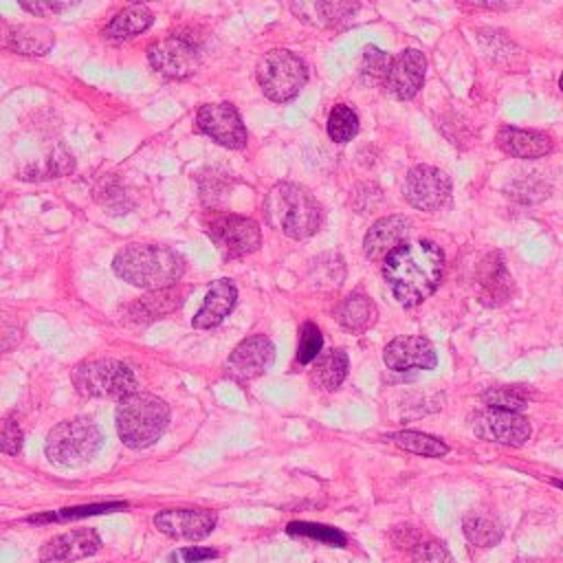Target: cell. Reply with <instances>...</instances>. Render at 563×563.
Segmentation results:
<instances>
[{
  "label": "cell",
  "mask_w": 563,
  "mask_h": 563,
  "mask_svg": "<svg viewBox=\"0 0 563 563\" xmlns=\"http://www.w3.org/2000/svg\"><path fill=\"white\" fill-rule=\"evenodd\" d=\"M290 534H299V537H310L317 541H323L328 545H345V534L328 528V526H319V523H306V521H295L288 526Z\"/></svg>",
  "instance_id": "obj_32"
},
{
  "label": "cell",
  "mask_w": 563,
  "mask_h": 563,
  "mask_svg": "<svg viewBox=\"0 0 563 563\" xmlns=\"http://www.w3.org/2000/svg\"><path fill=\"white\" fill-rule=\"evenodd\" d=\"M559 86H561V90H563V75H561V79H559Z\"/></svg>",
  "instance_id": "obj_40"
},
{
  "label": "cell",
  "mask_w": 563,
  "mask_h": 563,
  "mask_svg": "<svg viewBox=\"0 0 563 563\" xmlns=\"http://www.w3.org/2000/svg\"><path fill=\"white\" fill-rule=\"evenodd\" d=\"M152 22H154V15L145 4H128L121 11H117L112 20L106 24L103 37L117 40V42L130 40L143 33L145 29H150Z\"/></svg>",
  "instance_id": "obj_24"
},
{
  "label": "cell",
  "mask_w": 563,
  "mask_h": 563,
  "mask_svg": "<svg viewBox=\"0 0 563 563\" xmlns=\"http://www.w3.org/2000/svg\"><path fill=\"white\" fill-rule=\"evenodd\" d=\"M389 57L385 51L376 46H365L363 51V62H361V75L367 81H385L387 68H389Z\"/></svg>",
  "instance_id": "obj_33"
},
{
  "label": "cell",
  "mask_w": 563,
  "mask_h": 563,
  "mask_svg": "<svg viewBox=\"0 0 563 563\" xmlns=\"http://www.w3.org/2000/svg\"><path fill=\"white\" fill-rule=\"evenodd\" d=\"M411 231V220L405 216H387L376 220L365 240H363V251L369 260H383L396 251L400 244L407 242V235Z\"/></svg>",
  "instance_id": "obj_18"
},
{
  "label": "cell",
  "mask_w": 563,
  "mask_h": 563,
  "mask_svg": "<svg viewBox=\"0 0 563 563\" xmlns=\"http://www.w3.org/2000/svg\"><path fill=\"white\" fill-rule=\"evenodd\" d=\"M411 563H453V556L444 543L427 539V541H418L413 545Z\"/></svg>",
  "instance_id": "obj_34"
},
{
  "label": "cell",
  "mask_w": 563,
  "mask_h": 563,
  "mask_svg": "<svg viewBox=\"0 0 563 563\" xmlns=\"http://www.w3.org/2000/svg\"><path fill=\"white\" fill-rule=\"evenodd\" d=\"M257 81L273 101H290L308 81V68L299 55L286 48H273L257 62Z\"/></svg>",
  "instance_id": "obj_7"
},
{
  "label": "cell",
  "mask_w": 563,
  "mask_h": 563,
  "mask_svg": "<svg viewBox=\"0 0 563 563\" xmlns=\"http://www.w3.org/2000/svg\"><path fill=\"white\" fill-rule=\"evenodd\" d=\"M358 132V114L345 106L339 103L328 114V136L334 143H347Z\"/></svg>",
  "instance_id": "obj_30"
},
{
  "label": "cell",
  "mask_w": 563,
  "mask_h": 563,
  "mask_svg": "<svg viewBox=\"0 0 563 563\" xmlns=\"http://www.w3.org/2000/svg\"><path fill=\"white\" fill-rule=\"evenodd\" d=\"M169 422V407L154 394L134 391L117 405V433L130 449L154 444Z\"/></svg>",
  "instance_id": "obj_4"
},
{
  "label": "cell",
  "mask_w": 563,
  "mask_h": 563,
  "mask_svg": "<svg viewBox=\"0 0 563 563\" xmlns=\"http://www.w3.org/2000/svg\"><path fill=\"white\" fill-rule=\"evenodd\" d=\"M473 431L477 438L488 442L521 446L530 438V422L521 413L486 407L475 413Z\"/></svg>",
  "instance_id": "obj_12"
},
{
  "label": "cell",
  "mask_w": 563,
  "mask_h": 563,
  "mask_svg": "<svg viewBox=\"0 0 563 563\" xmlns=\"http://www.w3.org/2000/svg\"><path fill=\"white\" fill-rule=\"evenodd\" d=\"M484 405L490 409H504V411H523L528 405V394L523 387L517 385H504V387H490L482 396Z\"/></svg>",
  "instance_id": "obj_29"
},
{
  "label": "cell",
  "mask_w": 563,
  "mask_h": 563,
  "mask_svg": "<svg viewBox=\"0 0 563 563\" xmlns=\"http://www.w3.org/2000/svg\"><path fill=\"white\" fill-rule=\"evenodd\" d=\"M402 194L411 207L435 211L451 198V178L438 167L416 165L405 176Z\"/></svg>",
  "instance_id": "obj_11"
},
{
  "label": "cell",
  "mask_w": 563,
  "mask_h": 563,
  "mask_svg": "<svg viewBox=\"0 0 563 563\" xmlns=\"http://www.w3.org/2000/svg\"><path fill=\"white\" fill-rule=\"evenodd\" d=\"M99 545L101 539L92 528H79L48 539L40 550V559L44 563H70L95 554Z\"/></svg>",
  "instance_id": "obj_17"
},
{
  "label": "cell",
  "mask_w": 563,
  "mask_h": 563,
  "mask_svg": "<svg viewBox=\"0 0 563 563\" xmlns=\"http://www.w3.org/2000/svg\"><path fill=\"white\" fill-rule=\"evenodd\" d=\"M389 442H394L396 446L411 451L416 455H424V457H442L449 453V446L429 433H420V431H398L389 435Z\"/></svg>",
  "instance_id": "obj_28"
},
{
  "label": "cell",
  "mask_w": 563,
  "mask_h": 563,
  "mask_svg": "<svg viewBox=\"0 0 563 563\" xmlns=\"http://www.w3.org/2000/svg\"><path fill=\"white\" fill-rule=\"evenodd\" d=\"M112 268L123 282L145 290H167L185 273L180 253L158 244H128L114 260Z\"/></svg>",
  "instance_id": "obj_2"
},
{
  "label": "cell",
  "mask_w": 563,
  "mask_h": 563,
  "mask_svg": "<svg viewBox=\"0 0 563 563\" xmlns=\"http://www.w3.org/2000/svg\"><path fill=\"white\" fill-rule=\"evenodd\" d=\"M235 299H238L235 284L231 279H216L211 284L200 310L194 314L191 325L200 328V330L220 325L229 317V312L233 310Z\"/></svg>",
  "instance_id": "obj_20"
},
{
  "label": "cell",
  "mask_w": 563,
  "mask_h": 563,
  "mask_svg": "<svg viewBox=\"0 0 563 563\" xmlns=\"http://www.w3.org/2000/svg\"><path fill=\"white\" fill-rule=\"evenodd\" d=\"M323 345V336L321 330L312 323V321H303L299 328V343H297V361L301 365L314 363L319 358Z\"/></svg>",
  "instance_id": "obj_31"
},
{
  "label": "cell",
  "mask_w": 563,
  "mask_h": 563,
  "mask_svg": "<svg viewBox=\"0 0 563 563\" xmlns=\"http://www.w3.org/2000/svg\"><path fill=\"white\" fill-rule=\"evenodd\" d=\"M154 526L172 539L200 541L213 532L216 515L211 510H191V508L163 510L154 517Z\"/></svg>",
  "instance_id": "obj_16"
},
{
  "label": "cell",
  "mask_w": 563,
  "mask_h": 563,
  "mask_svg": "<svg viewBox=\"0 0 563 563\" xmlns=\"http://www.w3.org/2000/svg\"><path fill=\"white\" fill-rule=\"evenodd\" d=\"M22 429H20V422L15 420V416H7L4 422H2V440H0V446L7 455H18L20 449H22Z\"/></svg>",
  "instance_id": "obj_35"
},
{
  "label": "cell",
  "mask_w": 563,
  "mask_h": 563,
  "mask_svg": "<svg viewBox=\"0 0 563 563\" xmlns=\"http://www.w3.org/2000/svg\"><path fill=\"white\" fill-rule=\"evenodd\" d=\"M475 286L479 301L486 306L504 303L512 292V277L499 253L486 255L475 273Z\"/></svg>",
  "instance_id": "obj_19"
},
{
  "label": "cell",
  "mask_w": 563,
  "mask_h": 563,
  "mask_svg": "<svg viewBox=\"0 0 563 563\" xmlns=\"http://www.w3.org/2000/svg\"><path fill=\"white\" fill-rule=\"evenodd\" d=\"M462 528L466 539L477 548H493L501 541V523L488 510H471L462 519Z\"/></svg>",
  "instance_id": "obj_27"
},
{
  "label": "cell",
  "mask_w": 563,
  "mask_h": 563,
  "mask_svg": "<svg viewBox=\"0 0 563 563\" xmlns=\"http://www.w3.org/2000/svg\"><path fill=\"white\" fill-rule=\"evenodd\" d=\"M378 310L376 303L361 295V292H352L345 299H341V303L336 306V321L341 328H345L347 332H365L367 328H372L376 323Z\"/></svg>",
  "instance_id": "obj_22"
},
{
  "label": "cell",
  "mask_w": 563,
  "mask_h": 563,
  "mask_svg": "<svg viewBox=\"0 0 563 563\" xmlns=\"http://www.w3.org/2000/svg\"><path fill=\"white\" fill-rule=\"evenodd\" d=\"M147 59L156 73L169 79H187L200 66V53L183 35H167L147 48Z\"/></svg>",
  "instance_id": "obj_10"
},
{
  "label": "cell",
  "mask_w": 563,
  "mask_h": 563,
  "mask_svg": "<svg viewBox=\"0 0 563 563\" xmlns=\"http://www.w3.org/2000/svg\"><path fill=\"white\" fill-rule=\"evenodd\" d=\"M73 385L88 398L123 400L136 391V376L128 363L114 358H95L75 365L70 372Z\"/></svg>",
  "instance_id": "obj_6"
},
{
  "label": "cell",
  "mask_w": 563,
  "mask_h": 563,
  "mask_svg": "<svg viewBox=\"0 0 563 563\" xmlns=\"http://www.w3.org/2000/svg\"><path fill=\"white\" fill-rule=\"evenodd\" d=\"M264 213L273 229L292 240L310 238L319 231L323 211L317 198L292 183H277L264 198Z\"/></svg>",
  "instance_id": "obj_3"
},
{
  "label": "cell",
  "mask_w": 563,
  "mask_h": 563,
  "mask_svg": "<svg viewBox=\"0 0 563 563\" xmlns=\"http://www.w3.org/2000/svg\"><path fill=\"white\" fill-rule=\"evenodd\" d=\"M347 365H350V361H347L345 350H341V347L328 350V352L319 354V358L312 363L310 380H312V385H317L323 391H334L345 380Z\"/></svg>",
  "instance_id": "obj_25"
},
{
  "label": "cell",
  "mask_w": 563,
  "mask_h": 563,
  "mask_svg": "<svg viewBox=\"0 0 563 563\" xmlns=\"http://www.w3.org/2000/svg\"><path fill=\"white\" fill-rule=\"evenodd\" d=\"M497 145L515 158H541L552 152V141L545 132L512 125H504L497 132Z\"/></svg>",
  "instance_id": "obj_21"
},
{
  "label": "cell",
  "mask_w": 563,
  "mask_h": 563,
  "mask_svg": "<svg viewBox=\"0 0 563 563\" xmlns=\"http://www.w3.org/2000/svg\"><path fill=\"white\" fill-rule=\"evenodd\" d=\"M383 361L394 372L433 369L438 365L435 347L424 336H396L383 350Z\"/></svg>",
  "instance_id": "obj_15"
},
{
  "label": "cell",
  "mask_w": 563,
  "mask_h": 563,
  "mask_svg": "<svg viewBox=\"0 0 563 563\" xmlns=\"http://www.w3.org/2000/svg\"><path fill=\"white\" fill-rule=\"evenodd\" d=\"M207 235L227 257H244L262 244L260 224L246 216L220 213L207 224Z\"/></svg>",
  "instance_id": "obj_8"
},
{
  "label": "cell",
  "mask_w": 563,
  "mask_h": 563,
  "mask_svg": "<svg viewBox=\"0 0 563 563\" xmlns=\"http://www.w3.org/2000/svg\"><path fill=\"white\" fill-rule=\"evenodd\" d=\"M180 556L187 561V563H194V561H200V559H209V556H216L213 550H183Z\"/></svg>",
  "instance_id": "obj_38"
},
{
  "label": "cell",
  "mask_w": 563,
  "mask_h": 563,
  "mask_svg": "<svg viewBox=\"0 0 563 563\" xmlns=\"http://www.w3.org/2000/svg\"><path fill=\"white\" fill-rule=\"evenodd\" d=\"M75 7V2H35V4H29V2H22V9H26L29 13H35V15H46V13H62L66 9Z\"/></svg>",
  "instance_id": "obj_37"
},
{
  "label": "cell",
  "mask_w": 563,
  "mask_h": 563,
  "mask_svg": "<svg viewBox=\"0 0 563 563\" xmlns=\"http://www.w3.org/2000/svg\"><path fill=\"white\" fill-rule=\"evenodd\" d=\"M358 4L350 2H292L290 11L299 15L301 20L317 24V26H334L341 20H347L354 15Z\"/></svg>",
  "instance_id": "obj_26"
},
{
  "label": "cell",
  "mask_w": 563,
  "mask_h": 563,
  "mask_svg": "<svg viewBox=\"0 0 563 563\" xmlns=\"http://www.w3.org/2000/svg\"><path fill=\"white\" fill-rule=\"evenodd\" d=\"M424 70V55L418 48H402L396 57H391L383 86L396 99H411L422 88Z\"/></svg>",
  "instance_id": "obj_14"
},
{
  "label": "cell",
  "mask_w": 563,
  "mask_h": 563,
  "mask_svg": "<svg viewBox=\"0 0 563 563\" xmlns=\"http://www.w3.org/2000/svg\"><path fill=\"white\" fill-rule=\"evenodd\" d=\"M196 125L211 141L229 150H242L249 141V132L242 123L240 112L233 103L227 101L200 106V110L196 112Z\"/></svg>",
  "instance_id": "obj_9"
},
{
  "label": "cell",
  "mask_w": 563,
  "mask_h": 563,
  "mask_svg": "<svg viewBox=\"0 0 563 563\" xmlns=\"http://www.w3.org/2000/svg\"><path fill=\"white\" fill-rule=\"evenodd\" d=\"M103 444L99 427L84 416L62 420L46 435V457L59 466H81L90 462Z\"/></svg>",
  "instance_id": "obj_5"
},
{
  "label": "cell",
  "mask_w": 563,
  "mask_h": 563,
  "mask_svg": "<svg viewBox=\"0 0 563 563\" xmlns=\"http://www.w3.org/2000/svg\"><path fill=\"white\" fill-rule=\"evenodd\" d=\"M515 563H541L539 559H532V556H519Z\"/></svg>",
  "instance_id": "obj_39"
},
{
  "label": "cell",
  "mask_w": 563,
  "mask_h": 563,
  "mask_svg": "<svg viewBox=\"0 0 563 563\" xmlns=\"http://www.w3.org/2000/svg\"><path fill=\"white\" fill-rule=\"evenodd\" d=\"M275 358V345L264 334L246 336L235 345L227 358V374L240 383L253 380L264 374Z\"/></svg>",
  "instance_id": "obj_13"
},
{
  "label": "cell",
  "mask_w": 563,
  "mask_h": 563,
  "mask_svg": "<svg viewBox=\"0 0 563 563\" xmlns=\"http://www.w3.org/2000/svg\"><path fill=\"white\" fill-rule=\"evenodd\" d=\"M444 275V253L431 240H411L383 262V277L398 303L411 308L435 292Z\"/></svg>",
  "instance_id": "obj_1"
},
{
  "label": "cell",
  "mask_w": 563,
  "mask_h": 563,
  "mask_svg": "<svg viewBox=\"0 0 563 563\" xmlns=\"http://www.w3.org/2000/svg\"><path fill=\"white\" fill-rule=\"evenodd\" d=\"M117 508H125V504H95V506H79V508H64L57 515L51 517H33L31 521H44V519H75V517H86L95 512H110Z\"/></svg>",
  "instance_id": "obj_36"
},
{
  "label": "cell",
  "mask_w": 563,
  "mask_h": 563,
  "mask_svg": "<svg viewBox=\"0 0 563 563\" xmlns=\"http://www.w3.org/2000/svg\"><path fill=\"white\" fill-rule=\"evenodd\" d=\"M53 44V31L42 24H18L7 31V46L20 55H46Z\"/></svg>",
  "instance_id": "obj_23"
}]
</instances>
